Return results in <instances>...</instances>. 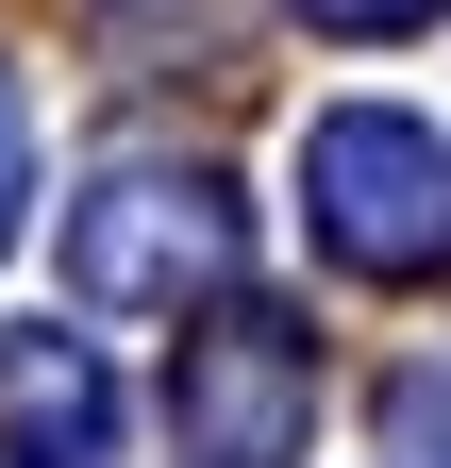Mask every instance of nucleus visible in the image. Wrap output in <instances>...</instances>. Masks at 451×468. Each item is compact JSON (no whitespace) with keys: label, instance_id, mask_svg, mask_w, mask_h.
<instances>
[{"label":"nucleus","instance_id":"obj_1","mask_svg":"<svg viewBox=\"0 0 451 468\" xmlns=\"http://www.w3.org/2000/svg\"><path fill=\"white\" fill-rule=\"evenodd\" d=\"M301 218H318V251H351V268H435L451 251V134L435 117H318L301 134Z\"/></svg>","mask_w":451,"mask_h":468},{"label":"nucleus","instance_id":"obj_4","mask_svg":"<svg viewBox=\"0 0 451 468\" xmlns=\"http://www.w3.org/2000/svg\"><path fill=\"white\" fill-rule=\"evenodd\" d=\"M402 452H451V368H402Z\"/></svg>","mask_w":451,"mask_h":468},{"label":"nucleus","instance_id":"obj_3","mask_svg":"<svg viewBox=\"0 0 451 468\" xmlns=\"http://www.w3.org/2000/svg\"><path fill=\"white\" fill-rule=\"evenodd\" d=\"M301 419H318V351L285 318H217L184 351V435H201V468H285Z\"/></svg>","mask_w":451,"mask_h":468},{"label":"nucleus","instance_id":"obj_2","mask_svg":"<svg viewBox=\"0 0 451 468\" xmlns=\"http://www.w3.org/2000/svg\"><path fill=\"white\" fill-rule=\"evenodd\" d=\"M217 268H235V201H217V167H118V185L68 218V284H84L100 318L201 302Z\"/></svg>","mask_w":451,"mask_h":468},{"label":"nucleus","instance_id":"obj_5","mask_svg":"<svg viewBox=\"0 0 451 468\" xmlns=\"http://www.w3.org/2000/svg\"><path fill=\"white\" fill-rule=\"evenodd\" d=\"M17 201H34V117H17V84H0V234H17Z\"/></svg>","mask_w":451,"mask_h":468},{"label":"nucleus","instance_id":"obj_6","mask_svg":"<svg viewBox=\"0 0 451 468\" xmlns=\"http://www.w3.org/2000/svg\"><path fill=\"white\" fill-rule=\"evenodd\" d=\"M318 34H402V17H435V0H301Z\"/></svg>","mask_w":451,"mask_h":468}]
</instances>
